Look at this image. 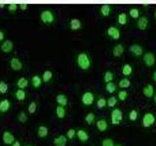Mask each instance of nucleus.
<instances>
[{
  "label": "nucleus",
  "mask_w": 156,
  "mask_h": 146,
  "mask_svg": "<svg viewBox=\"0 0 156 146\" xmlns=\"http://www.w3.org/2000/svg\"><path fill=\"white\" fill-rule=\"evenodd\" d=\"M76 61H77V65L82 70H88L91 67V60L87 53L78 54Z\"/></svg>",
  "instance_id": "nucleus-1"
},
{
  "label": "nucleus",
  "mask_w": 156,
  "mask_h": 146,
  "mask_svg": "<svg viewBox=\"0 0 156 146\" xmlns=\"http://www.w3.org/2000/svg\"><path fill=\"white\" fill-rule=\"evenodd\" d=\"M40 19L43 23L51 24L55 21V15L51 10H44L40 14Z\"/></svg>",
  "instance_id": "nucleus-2"
},
{
  "label": "nucleus",
  "mask_w": 156,
  "mask_h": 146,
  "mask_svg": "<svg viewBox=\"0 0 156 146\" xmlns=\"http://www.w3.org/2000/svg\"><path fill=\"white\" fill-rule=\"evenodd\" d=\"M123 120V112L119 108H115L111 112V124L119 125L121 121Z\"/></svg>",
  "instance_id": "nucleus-3"
},
{
  "label": "nucleus",
  "mask_w": 156,
  "mask_h": 146,
  "mask_svg": "<svg viewBox=\"0 0 156 146\" xmlns=\"http://www.w3.org/2000/svg\"><path fill=\"white\" fill-rule=\"evenodd\" d=\"M156 118L153 113L147 112L145 113L143 117V127L144 128H150L151 126H153L155 124Z\"/></svg>",
  "instance_id": "nucleus-4"
},
{
  "label": "nucleus",
  "mask_w": 156,
  "mask_h": 146,
  "mask_svg": "<svg viewBox=\"0 0 156 146\" xmlns=\"http://www.w3.org/2000/svg\"><path fill=\"white\" fill-rule=\"evenodd\" d=\"M94 100H95V96H94V94L91 92H85L84 94L82 95V97H81V101L82 103L86 105V106H90L94 103Z\"/></svg>",
  "instance_id": "nucleus-5"
},
{
  "label": "nucleus",
  "mask_w": 156,
  "mask_h": 146,
  "mask_svg": "<svg viewBox=\"0 0 156 146\" xmlns=\"http://www.w3.org/2000/svg\"><path fill=\"white\" fill-rule=\"evenodd\" d=\"M143 61L146 66H153L155 64V56L153 53H146L144 55Z\"/></svg>",
  "instance_id": "nucleus-6"
},
{
  "label": "nucleus",
  "mask_w": 156,
  "mask_h": 146,
  "mask_svg": "<svg viewBox=\"0 0 156 146\" xmlns=\"http://www.w3.org/2000/svg\"><path fill=\"white\" fill-rule=\"evenodd\" d=\"M10 66L15 71H20L23 69V62L18 57H12L10 61Z\"/></svg>",
  "instance_id": "nucleus-7"
},
{
  "label": "nucleus",
  "mask_w": 156,
  "mask_h": 146,
  "mask_svg": "<svg viewBox=\"0 0 156 146\" xmlns=\"http://www.w3.org/2000/svg\"><path fill=\"white\" fill-rule=\"evenodd\" d=\"M2 140L5 144L7 145H12V143L15 141V136L12 133H10V131L6 130L4 131L3 134H2Z\"/></svg>",
  "instance_id": "nucleus-8"
},
{
  "label": "nucleus",
  "mask_w": 156,
  "mask_h": 146,
  "mask_svg": "<svg viewBox=\"0 0 156 146\" xmlns=\"http://www.w3.org/2000/svg\"><path fill=\"white\" fill-rule=\"evenodd\" d=\"M107 35L114 40H117L120 38V30L115 26H109L107 28Z\"/></svg>",
  "instance_id": "nucleus-9"
},
{
  "label": "nucleus",
  "mask_w": 156,
  "mask_h": 146,
  "mask_svg": "<svg viewBox=\"0 0 156 146\" xmlns=\"http://www.w3.org/2000/svg\"><path fill=\"white\" fill-rule=\"evenodd\" d=\"M0 49H1V51L3 53H11L13 51L14 49V44L11 40H5L2 44H1V47H0Z\"/></svg>",
  "instance_id": "nucleus-10"
},
{
  "label": "nucleus",
  "mask_w": 156,
  "mask_h": 146,
  "mask_svg": "<svg viewBox=\"0 0 156 146\" xmlns=\"http://www.w3.org/2000/svg\"><path fill=\"white\" fill-rule=\"evenodd\" d=\"M66 142H67V137L63 134L58 135L57 137H55V139H54V144H55V146H66Z\"/></svg>",
  "instance_id": "nucleus-11"
},
{
  "label": "nucleus",
  "mask_w": 156,
  "mask_h": 146,
  "mask_svg": "<svg viewBox=\"0 0 156 146\" xmlns=\"http://www.w3.org/2000/svg\"><path fill=\"white\" fill-rule=\"evenodd\" d=\"M56 101L57 103L60 105V106H62V107H66L68 103V99H67V96L63 94H60L56 96Z\"/></svg>",
  "instance_id": "nucleus-12"
},
{
  "label": "nucleus",
  "mask_w": 156,
  "mask_h": 146,
  "mask_svg": "<svg viewBox=\"0 0 156 146\" xmlns=\"http://www.w3.org/2000/svg\"><path fill=\"white\" fill-rule=\"evenodd\" d=\"M76 135L81 142H87V141L89 140V134H88V133L84 130H78L76 131Z\"/></svg>",
  "instance_id": "nucleus-13"
},
{
  "label": "nucleus",
  "mask_w": 156,
  "mask_h": 146,
  "mask_svg": "<svg viewBox=\"0 0 156 146\" xmlns=\"http://www.w3.org/2000/svg\"><path fill=\"white\" fill-rule=\"evenodd\" d=\"M130 52L133 54L134 56L140 57V56L143 55L144 50H143V48H141L140 45H138V44H134V45H132L130 47Z\"/></svg>",
  "instance_id": "nucleus-14"
},
{
  "label": "nucleus",
  "mask_w": 156,
  "mask_h": 146,
  "mask_svg": "<svg viewBox=\"0 0 156 146\" xmlns=\"http://www.w3.org/2000/svg\"><path fill=\"white\" fill-rule=\"evenodd\" d=\"M143 94L146 97H152L154 96V88L152 85H146L143 89Z\"/></svg>",
  "instance_id": "nucleus-15"
},
{
  "label": "nucleus",
  "mask_w": 156,
  "mask_h": 146,
  "mask_svg": "<svg viewBox=\"0 0 156 146\" xmlns=\"http://www.w3.org/2000/svg\"><path fill=\"white\" fill-rule=\"evenodd\" d=\"M11 107V102L8 99H3L0 101V112L1 113H6Z\"/></svg>",
  "instance_id": "nucleus-16"
},
{
  "label": "nucleus",
  "mask_w": 156,
  "mask_h": 146,
  "mask_svg": "<svg viewBox=\"0 0 156 146\" xmlns=\"http://www.w3.org/2000/svg\"><path fill=\"white\" fill-rule=\"evenodd\" d=\"M69 27L71 30H78L81 28V21L79 19H71L69 22Z\"/></svg>",
  "instance_id": "nucleus-17"
},
{
  "label": "nucleus",
  "mask_w": 156,
  "mask_h": 146,
  "mask_svg": "<svg viewBox=\"0 0 156 146\" xmlns=\"http://www.w3.org/2000/svg\"><path fill=\"white\" fill-rule=\"evenodd\" d=\"M96 126H97V129L100 131H105L107 128H108V124H107L106 120L105 119H101L99 121H97Z\"/></svg>",
  "instance_id": "nucleus-18"
},
{
  "label": "nucleus",
  "mask_w": 156,
  "mask_h": 146,
  "mask_svg": "<svg viewBox=\"0 0 156 146\" xmlns=\"http://www.w3.org/2000/svg\"><path fill=\"white\" fill-rule=\"evenodd\" d=\"M112 53H113V56L116 57H119L123 55L124 53V46L122 45V44H118V45H116L113 50H112Z\"/></svg>",
  "instance_id": "nucleus-19"
},
{
  "label": "nucleus",
  "mask_w": 156,
  "mask_h": 146,
  "mask_svg": "<svg viewBox=\"0 0 156 146\" xmlns=\"http://www.w3.org/2000/svg\"><path fill=\"white\" fill-rule=\"evenodd\" d=\"M49 134V130L46 126H40L37 129V135L41 138H45Z\"/></svg>",
  "instance_id": "nucleus-20"
},
{
  "label": "nucleus",
  "mask_w": 156,
  "mask_h": 146,
  "mask_svg": "<svg viewBox=\"0 0 156 146\" xmlns=\"http://www.w3.org/2000/svg\"><path fill=\"white\" fill-rule=\"evenodd\" d=\"M147 26H148V19L145 17H140L138 22V27L140 30H145Z\"/></svg>",
  "instance_id": "nucleus-21"
},
{
  "label": "nucleus",
  "mask_w": 156,
  "mask_h": 146,
  "mask_svg": "<svg viewBox=\"0 0 156 146\" xmlns=\"http://www.w3.org/2000/svg\"><path fill=\"white\" fill-rule=\"evenodd\" d=\"M27 86H28V80L27 79V78H24V77L19 78L18 81H17V87L19 88V89L23 90V89H26Z\"/></svg>",
  "instance_id": "nucleus-22"
},
{
  "label": "nucleus",
  "mask_w": 156,
  "mask_h": 146,
  "mask_svg": "<svg viewBox=\"0 0 156 146\" xmlns=\"http://www.w3.org/2000/svg\"><path fill=\"white\" fill-rule=\"evenodd\" d=\"M31 84H32L33 88L38 89V88L42 85V78L40 76H38V75H34L31 78Z\"/></svg>",
  "instance_id": "nucleus-23"
},
{
  "label": "nucleus",
  "mask_w": 156,
  "mask_h": 146,
  "mask_svg": "<svg viewBox=\"0 0 156 146\" xmlns=\"http://www.w3.org/2000/svg\"><path fill=\"white\" fill-rule=\"evenodd\" d=\"M66 108L62 106H60L58 105L57 108H56V115L58 119H63L66 117Z\"/></svg>",
  "instance_id": "nucleus-24"
},
{
  "label": "nucleus",
  "mask_w": 156,
  "mask_h": 146,
  "mask_svg": "<svg viewBox=\"0 0 156 146\" xmlns=\"http://www.w3.org/2000/svg\"><path fill=\"white\" fill-rule=\"evenodd\" d=\"M110 12H111V7H110L109 4L101 5V14L102 15V16H104V17L109 16Z\"/></svg>",
  "instance_id": "nucleus-25"
},
{
  "label": "nucleus",
  "mask_w": 156,
  "mask_h": 146,
  "mask_svg": "<svg viewBox=\"0 0 156 146\" xmlns=\"http://www.w3.org/2000/svg\"><path fill=\"white\" fill-rule=\"evenodd\" d=\"M132 73H133V67H132V65L129 64V63L124 64L123 67H122V74L124 76H130Z\"/></svg>",
  "instance_id": "nucleus-26"
},
{
  "label": "nucleus",
  "mask_w": 156,
  "mask_h": 146,
  "mask_svg": "<svg viewBox=\"0 0 156 146\" xmlns=\"http://www.w3.org/2000/svg\"><path fill=\"white\" fill-rule=\"evenodd\" d=\"M53 78V73L51 70H45L42 74V81L44 83H48L52 80Z\"/></svg>",
  "instance_id": "nucleus-27"
},
{
  "label": "nucleus",
  "mask_w": 156,
  "mask_h": 146,
  "mask_svg": "<svg viewBox=\"0 0 156 146\" xmlns=\"http://www.w3.org/2000/svg\"><path fill=\"white\" fill-rule=\"evenodd\" d=\"M15 96H16V99L20 101H23L26 99V96H27V94L26 92H24L23 90H21V89H18L16 94H15Z\"/></svg>",
  "instance_id": "nucleus-28"
},
{
  "label": "nucleus",
  "mask_w": 156,
  "mask_h": 146,
  "mask_svg": "<svg viewBox=\"0 0 156 146\" xmlns=\"http://www.w3.org/2000/svg\"><path fill=\"white\" fill-rule=\"evenodd\" d=\"M118 86L121 88V89H127L131 86V81L128 79V78H123L121 79L118 83Z\"/></svg>",
  "instance_id": "nucleus-29"
},
{
  "label": "nucleus",
  "mask_w": 156,
  "mask_h": 146,
  "mask_svg": "<svg viewBox=\"0 0 156 146\" xmlns=\"http://www.w3.org/2000/svg\"><path fill=\"white\" fill-rule=\"evenodd\" d=\"M95 120H96V115L94 113H92V112L91 113H88L85 117V121L88 125H92L95 122Z\"/></svg>",
  "instance_id": "nucleus-30"
},
{
  "label": "nucleus",
  "mask_w": 156,
  "mask_h": 146,
  "mask_svg": "<svg viewBox=\"0 0 156 146\" xmlns=\"http://www.w3.org/2000/svg\"><path fill=\"white\" fill-rule=\"evenodd\" d=\"M105 90L106 92H108L109 94H113V92L116 91V85L114 84L113 82H109V83H106V86H105Z\"/></svg>",
  "instance_id": "nucleus-31"
},
{
  "label": "nucleus",
  "mask_w": 156,
  "mask_h": 146,
  "mask_svg": "<svg viewBox=\"0 0 156 146\" xmlns=\"http://www.w3.org/2000/svg\"><path fill=\"white\" fill-rule=\"evenodd\" d=\"M113 78H114L113 73H112L111 71H106L104 75V81L105 83H109V82H112Z\"/></svg>",
  "instance_id": "nucleus-32"
},
{
  "label": "nucleus",
  "mask_w": 156,
  "mask_h": 146,
  "mask_svg": "<svg viewBox=\"0 0 156 146\" xmlns=\"http://www.w3.org/2000/svg\"><path fill=\"white\" fill-rule=\"evenodd\" d=\"M139 118V112L136 111V109H133V110H131L130 111V113H129V119L130 121H136V119Z\"/></svg>",
  "instance_id": "nucleus-33"
},
{
  "label": "nucleus",
  "mask_w": 156,
  "mask_h": 146,
  "mask_svg": "<svg viewBox=\"0 0 156 146\" xmlns=\"http://www.w3.org/2000/svg\"><path fill=\"white\" fill-rule=\"evenodd\" d=\"M18 120H19V122L20 123H26V122L27 121V115L26 114V112H23V111H22V112H20V113L18 114Z\"/></svg>",
  "instance_id": "nucleus-34"
},
{
  "label": "nucleus",
  "mask_w": 156,
  "mask_h": 146,
  "mask_svg": "<svg viewBox=\"0 0 156 146\" xmlns=\"http://www.w3.org/2000/svg\"><path fill=\"white\" fill-rule=\"evenodd\" d=\"M106 106V99H105V97H101V99H98L97 101V107L99 109H102L105 108V107Z\"/></svg>",
  "instance_id": "nucleus-35"
},
{
  "label": "nucleus",
  "mask_w": 156,
  "mask_h": 146,
  "mask_svg": "<svg viewBox=\"0 0 156 146\" xmlns=\"http://www.w3.org/2000/svg\"><path fill=\"white\" fill-rule=\"evenodd\" d=\"M8 84L4 81H0V94H6L8 92Z\"/></svg>",
  "instance_id": "nucleus-36"
},
{
  "label": "nucleus",
  "mask_w": 156,
  "mask_h": 146,
  "mask_svg": "<svg viewBox=\"0 0 156 146\" xmlns=\"http://www.w3.org/2000/svg\"><path fill=\"white\" fill-rule=\"evenodd\" d=\"M106 104L108 105V107H114L117 104V97L110 96L109 99L106 100Z\"/></svg>",
  "instance_id": "nucleus-37"
},
{
  "label": "nucleus",
  "mask_w": 156,
  "mask_h": 146,
  "mask_svg": "<svg viewBox=\"0 0 156 146\" xmlns=\"http://www.w3.org/2000/svg\"><path fill=\"white\" fill-rule=\"evenodd\" d=\"M118 23L122 26L127 23V15L125 13H121L118 15Z\"/></svg>",
  "instance_id": "nucleus-38"
},
{
  "label": "nucleus",
  "mask_w": 156,
  "mask_h": 146,
  "mask_svg": "<svg viewBox=\"0 0 156 146\" xmlns=\"http://www.w3.org/2000/svg\"><path fill=\"white\" fill-rule=\"evenodd\" d=\"M127 97H128V92H126L125 90H122L118 92V99H120L121 101L126 100Z\"/></svg>",
  "instance_id": "nucleus-39"
},
{
  "label": "nucleus",
  "mask_w": 156,
  "mask_h": 146,
  "mask_svg": "<svg viewBox=\"0 0 156 146\" xmlns=\"http://www.w3.org/2000/svg\"><path fill=\"white\" fill-rule=\"evenodd\" d=\"M129 14L133 19H136L140 16V11H139V9H136V8H132V9H130Z\"/></svg>",
  "instance_id": "nucleus-40"
},
{
  "label": "nucleus",
  "mask_w": 156,
  "mask_h": 146,
  "mask_svg": "<svg viewBox=\"0 0 156 146\" xmlns=\"http://www.w3.org/2000/svg\"><path fill=\"white\" fill-rule=\"evenodd\" d=\"M36 107H37V104H36L35 101L30 102V103H29V105H28V112L30 114H33L34 112L36 111Z\"/></svg>",
  "instance_id": "nucleus-41"
},
{
  "label": "nucleus",
  "mask_w": 156,
  "mask_h": 146,
  "mask_svg": "<svg viewBox=\"0 0 156 146\" xmlns=\"http://www.w3.org/2000/svg\"><path fill=\"white\" fill-rule=\"evenodd\" d=\"M101 146H114V141L111 138H105L101 141Z\"/></svg>",
  "instance_id": "nucleus-42"
},
{
  "label": "nucleus",
  "mask_w": 156,
  "mask_h": 146,
  "mask_svg": "<svg viewBox=\"0 0 156 146\" xmlns=\"http://www.w3.org/2000/svg\"><path fill=\"white\" fill-rule=\"evenodd\" d=\"M75 134H76V130L74 129H69L67 130V133H66V137L68 139H73V138H74Z\"/></svg>",
  "instance_id": "nucleus-43"
},
{
  "label": "nucleus",
  "mask_w": 156,
  "mask_h": 146,
  "mask_svg": "<svg viewBox=\"0 0 156 146\" xmlns=\"http://www.w3.org/2000/svg\"><path fill=\"white\" fill-rule=\"evenodd\" d=\"M19 7V4L17 3H10L8 5V10L9 11H11V12H14V11H16V10L18 9Z\"/></svg>",
  "instance_id": "nucleus-44"
},
{
  "label": "nucleus",
  "mask_w": 156,
  "mask_h": 146,
  "mask_svg": "<svg viewBox=\"0 0 156 146\" xmlns=\"http://www.w3.org/2000/svg\"><path fill=\"white\" fill-rule=\"evenodd\" d=\"M28 5L27 3H21V4H19V7L21 8V10H27Z\"/></svg>",
  "instance_id": "nucleus-45"
},
{
  "label": "nucleus",
  "mask_w": 156,
  "mask_h": 146,
  "mask_svg": "<svg viewBox=\"0 0 156 146\" xmlns=\"http://www.w3.org/2000/svg\"><path fill=\"white\" fill-rule=\"evenodd\" d=\"M4 37H5V34L2 30H0V41L4 40Z\"/></svg>",
  "instance_id": "nucleus-46"
},
{
  "label": "nucleus",
  "mask_w": 156,
  "mask_h": 146,
  "mask_svg": "<svg viewBox=\"0 0 156 146\" xmlns=\"http://www.w3.org/2000/svg\"><path fill=\"white\" fill-rule=\"evenodd\" d=\"M12 146H21V142H20V141H16V140H15L14 142L12 143Z\"/></svg>",
  "instance_id": "nucleus-47"
},
{
  "label": "nucleus",
  "mask_w": 156,
  "mask_h": 146,
  "mask_svg": "<svg viewBox=\"0 0 156 146\" xmlns=\"http://www.w3.org/2000/svg\"><path fill=\"white\" fill-rule=\"evenodd\" d=\"M152 79H153V81L154 82H156V70L153 72V75H152Z\"/></svg>",
  "instance_id": "nucleus-48"
},
{
  "label": "nucleus",
  "mask_w": 156,
  "mask_h": 146,
  "mask_svg": "<svg viewBox=\"0 0 156 146\" xmlns=\"http://www.w3.org/2000/svg\"><path fill=\"white\" fill-rule=\"evenodd\" d=\"M5 6V4L4 3H0V8H3Z\"/></svg>",
  "instance_id": "nucleus-49"
},
{
  "label": "nucleus",
  "mask_w": 156,
  "mask_h": 146,
  "mask_svg": "<svg viewBox=\"0 0 156 146\" xmlns=\"http://www.w3.org/2000/svg\"><path fill=\"white\" fill-rule=\"evenodd\" d=\"M154 96V103L156 104V94H154V96Z\"/></svg>",
  "instance_id": "nucleus-50"
},
{
  "label": "nucleus",
  "mask_w": 156,
  "mask_h": 146,
  "mask_svg": "<svg viewBox=\"0 0 156 146\" xmlns=\"http://www.w3.org/2000/svg\"><path fill=\"white\" fill-rule=\"evenodd\" d=\"M154 17H155V19H156V11H155V13H154Z\"/></svg>",
  "instance_id": "nucleus-51"
},
{
  "label": "nucleus",
  "mask_w": 156,
  "mask_h": 146,
  "mask_svg": "<svg viewBox=\"0 0 156 146\" xmlns=\"http://www.w3.org/2000/svg\"><path fill=\"white\" fill-rule=\"evenodd\" d=\"M114 146H122V145H120V144H117V145H114Z\"/></svg>",
  "instance_id": "nucleus-52"
},
{
  "label": "nucleus",
  "mask_w": 156,
  "mask_h": 146,
  "mask_svg": "<svg viewBox=\"0 0 156 146\" xmlns=\"http://www.w3.org/2000/svg\"><path fill=\"white\" fill-rule=\"evenodd\" d=\"M28 146H31V145H28Z\"/></svg>",
  "instance_id": "nucleus-53"
}]
</instances>
